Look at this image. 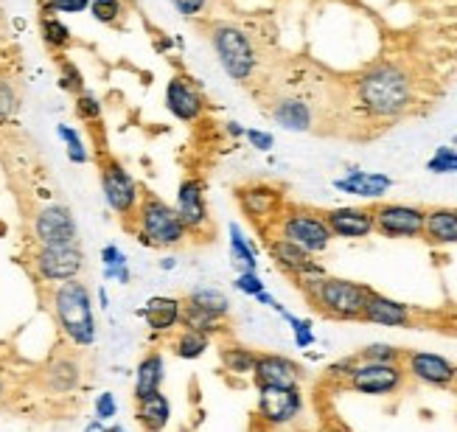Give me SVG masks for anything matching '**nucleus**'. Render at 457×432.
Masks as SVG:
<instances>
[{
  "label": "nucleus",
  "instance_id": "obj_18",
  "mask_svg": "<svg viewBox=\"0 0 457 432\" xmlns=\"http://www.w3.org/2000/svg\"><path fill=\"white\" fill-rule=\"evenodd\" d=\"M205 96L196 87L191 79L186 76H171L166 85V110L183 124H194L200 121L205 112Z\"/></svg>",
  "mask_w": 457,
  "mask_h": 432
},
{
  "label": "nucleus",
  "instance_id": "obj_48",
  "mask_svg": "<svg viewBox=\"0 0 457 432\" xmlns=\"http://www.w3.org/2000/svg\"><path fill=\"white\" fill-rule=\"evenodd\" d=\"M171 6L183 17H196V14H203V9L208 6V0H171Z\"/></svg>",
  "mask_w": 457,
  "mask_h": 432
},
{
  "label": "nucleus",
  "instance_id": "obj_21",
  "mask_svg": "<svg viewBox=\"0 0 457 432\" xmlns=\"http://www.w3.org/2000/svg\"><path fill=\"white\" fill-rule=\"evenodd\" d=\"M180 309H183V298H169V295H154L149 298L137 314L144 318L146 328L154 334V337H171V334L180 328Z\"/></svg>",
  "mask_w": 457,
  "mask_h": 432
},
{
  "label": "nucleus",
  "instance_id": "obj_31",
  "mask_svg": "<svg viewBox=\"0 0 457 432\" xmlns=\"http://www.w3.org/2000/svg\"><path fill=\"white\" fill-rule=\"evenodd\" d=\"M228 245H230V259L238 267V272H242V270L258 272V253H255V247L250 245V239L242 233V228H238L236 222L228 225Z\"/></svg>",
  "mask_w": 457,
  "mask_h": 432
},
{
  "label": "nucleus",
  "instance_id": "obj_14",
  "mask_svg": "<svg viewBox=\"0 0 457 432\" xmlns=\"http://www.w3.org/2000/svg\"><path fill=\"white\" fill-rule=\"evenodd\" d=\"M34 236L39 247H65V245H79V228L71 208L65 205H46L34 216Z\"/></svg>",
  "mask_w": 457,
  "mask_h": 432
},
{
  "label": "nucleus",
  "instance_id": "obj_17",
  "mask_svg": "<svg viewBox=\"0 0 457 432\" xmlns=\"http://www.w3.org/2000/svg\"><path fill=\"white\" fill-rule=\"evenodd\" d=\"M250 379L255 387H301L303 368L284 353H258Z\"/></svg>",
  "mask_w": 457,
  "mask_h": 432
},
{
  "label": "nucleus",
  "instance_id": "obj_10",
  "mask_svg": "<svg viewBox=\"0 0 457 432\" xmlns=\"http://www.w3.org/2000/svg\"><path fill=\"white\" fill-rule=\"evenodd\" d=\"M404 382L407 370L402 362H356L345 385L353 393H362V396H393L404 387Z\"/></svg>",
  "mask_w": 457,
  "mask_h": 432
},
{
  "label": "nucleus",
  "instance_id": "obj_43",
  "mask_svg": "<svg viewBox=\"0 0 457 432\" xmlns=\"http://www.w3.org/2000/svg\"><path fill=\"white\" fill-rule=\"evenodd\" d=\"M233 287L242 292V295H247V298H255V295H262L267 289V284L262 281V275L253 272V270H242V272H238Z\"/></svg>",
  "mask_w": 457,
  "mask_h": 432
},
{
  "label": "nucleus",
  "instance_id": "obj_2",
  "mask_svg": "<svg viewBox=\"0 0 457 432\" xmlns=\"http://www.w3.org/2000/svg\"><path fill=\"white\" fill-rule=\"evenodd\" d=\"M356 93H360V104L373 118H399L412 102V82L404 68L382 62L360 79Z\"/></svg>",
  "mask_w": 457,
  "mask_h": 432
},
{
  "label": "nucleus",
  "instance_id": "obj_59",
  "mask_svg": "<svg viewBox=\"0 0 457 432\" xmlns=\"http://www.w3.org/2000/svg\"><path fill=\"white\" fill-rule=\"evenodd\" d=\"M454 149H457V135H454Z\"/></svg>",
  "mask_w": 457,
  "mask_h": 432
},
{
  "label": "nucleus",
  "instance_id": "obj_42",
  "mask_svg": "<svg viewBox=\"0 0 457 432\" xmlns=\"http://www.w3.org/2000/svg\"><path fill=\"white\" fill-rule=\"evenodd\" d=\"M102 112H104V107H102V102L93 96V93H79L76 96V115L82 118V121H87V124H96L98 118H102Z\"/></svg>",
  "mask_w": 457,
  "mask_h": 432
},
{
  "label": "nucleus",
  "instance_id": "obj_44",
  "mask_svg": "<svg viewBox=\"0 0 457 432\" xmlns=\"http://www.w3.org/2000/svg\"><path fill=\"white\" fill-rule=\"evenodd\" d=\"M14 115H17V93L6 79H0V127L9 124Z\"/></svg>",
  "mask_w": 457,
  "mask_h": 432
},
{
  "label": "nucleus",
  "instance_id": "obj_57",
  "mask_svg": "<svg viewBox=\"0 0 457 432\" xmlns=\"http://www.w3.org/2000/svg\"><path fill=\"white\" fill-rule=\"evenodd\" d=\"M0 399H4V377H0Z\"/></svg>",
  "mask_w": 457,
  "mask_h": 432
},
{
  "label": "nucleus",
  "instance_id": "obj_53",
  "mask_svg": "<svg viewBox=\"0 0 457 432\" xmlns=\"http://www.w3.org/2000/svg\"><path fill=\"white\" fill-rule=\"evenodd\" d=\"M323 432H351V429H348L345 424H328V427H326Z\"/></svg>",
  "mask_w": 457,
  "mask_h": 432
},
{
  "label": "nucleus",
  "instance_id": "obj_19",
  "mask_svg": "<svg viewBox=\"0 0 457 432\" xmlns=\"http://www.w3.org/2000/svg\"><path fill=\"white\" fill-rule=\"evenodd\" d=\"M415 320H419V314L412 312V306L370 289L365 312H362V323L385 326V328H412Z\"/></svg>",
  "mask_w": 457,
  "mask_h": 432
},
{
  "label": "nucleus",
  "instance_id": "obj_4",
  "mask_svg": "<svg viewBox=\"0 0 457 432\" xmlns=\"http://www.w3.org/2000/svg\"><path fill=\"white\" fill-rule=\"evenodd\" d=\"M54 318L62 328V334L76 348H90L98 337L96 318H93V298L90 289L73 278L54 287Z\"/></svg>",
  "mask_w": 457,
  "mask_h": 432
},
{
  "label": "nucleus",
  "instance_id": "obj_60",
  "mask_svg": "<svg viewBox=\"0 0 457 432\" xmlns=\"http://www.w3.org/2000/svg\"><path fill=\"white\" fill-rule=\"evenodd\" d=\"M163 432H166V429H163Z\"/></svg>",
  "mask_w": 457,
  "mask_h": 432
},
{
  "label": "nucleus",
  "instance_id": "obj_24",
  "mask_svg": "<svg viewBox=\"0 0 457 432\" xmlns=\"http://www.w3.org/2000/svg\"><path fill=\"white\" fill-rule=\"evenodd\" d=\"M166 382V357L161 351H149L146 357L137 362L135 368V387H132V399L141 402L152 393L163 390Z\"/></svg>",
  "mask_w": 457,
  "mask_h": 432
},
{
  "label": "nucleus",
  "instance_id": "obj_22",
  "mask_svg": "<svg viewBox=\"0 0 457 432\" xmlns=\"http://www.w3.org/2000/svg\"><path fill=\"white\" fill-rule=\"evenodd\" d=\"M334 188L351 194V196H360V200H382V196L393 188V177L385 171H362V169H351L348 174L337 177Z\"/></svg>",
  "mask_w": 457,
  "mask_h": 432
},
{
  "label": "nucleus",
  "instance_id": "obj_6",
  "mask_svg": "<svg viewBox=\"0 0 457 432\" xmlns=\"http://www.w3.org/2000/svg\"><path fill=\"white\" fill-rule=\"evenodd\" d=\"M211 48H213L216 59H220L222 71L233 79V82H247V79L255 73L258 56L253 48V39L236 23H216L211 29Z\"/></svg>",
  "mask_w": 457,
  "mask_h": 432
},
{
  "label": "nucleus",
  "instance_id": "obj_8",
  "mask_svg": "<svg viewBox=\"0 0 457 432\" xmlns=\"http://www.w3.org/2000/svg\"><path fill=\"white\" fill-rule=\"evenodd\" d=\"M236 203L258 230L270 236L272 225L278 222V216H281L287 208V196L281 188L270 186V183H245L236 188Z\"/></svg>",
  "mask_w": 457,
  "mask_h": 432
},
{
  "label": "nucleus",
  "instance_id": "obj_35",
  "mask_svg": "<svg viewBox=\"0 0 457 432\" xmlns=\"http://www.w3.org/2000/svg\"><path fill=\"white\" fill-rule=\"evenodd\" d=\"M272 312H278L281 318L289 323V328H292V337H295V345L297 348H312L314 345V328H312V323L309 320H303V318H297V314H292V312H287L281 303H278Z\"/></svg>",
  "mask_w": 457,
  "mask_h": 432
},
{
  "label": "nucleus",
  "instance_id": "obj_7",
  "mask_svg": "<svg viewBox=\"0 0 457 432\" xmlns=\"http://www.w3.org/2000/svg\"><path fill=\"white\" fill-rule=\"evenodd\" d=\"M98 180H102V191L110 211L121 216L124 222H132L144 191L135 177L127 171V166L121 161H115L112 154L102 152V157H98Z\"/></svg>",
  "mask_w": 457,
  "mask_h": 432
},
{
  "label": "nucleus",
  "instance_id": "obj_12",
  "mask_svg": "<svg viewBox=\"0 0 457 432\" xmlns=\"http://www.w3.org/2000/svg\"><path fill=\"white\" fill-rule=\"evenodd\" d=\"M85 270V250L79 245L65 247H37L34 253V272L39 281L46 284H65L79 278V272Z\"/></svg>",
  "mask_w": 457,
  "mask_h": 432
},
{
  "label": "nucleus",
  "instance_id": "obj_5",
  "mask_svg": "<svg viewBox=\"0 0 457 432\" xmlns=\"http://www.w3.org/2000/svg\"><path fill=\"white\" fill-rule=\"evenodd\" d=\"M270 236H281V239L303 247L312 255L326 253L334 239L323 211L303 208V205H287L284 213L278 216V222L272 225Z\"/></svg>",
  "mask_w": 457,
  "mask_h": 432
},
{
  "label": "nucleus",
  "instance_id": "obj_52",
  "mask_svg": "<svg viewBox=\"0 0 457 432\" xmlns=\"http://www.w3.org/2000/svg\"><path fill=\"white\" fill-rule=\"evenodd\" d=\"M177 267V259H174V255H166V259L161 262V270H174Z\"/></svg>",
  "mask_w": 457,
  "mask_h": 432
},
{
  "label": "nucleus",
  "instance_id": "obj_27",
  "mask_svg": "<svg viewBox=\"0 0 457 432\" xmlns=\"http://www.w3.org/2000/svg\"><path fill=\"white\" fill-rule=\"evenodd\" d=\"M135 421L146 432H163L171 421V402L163 390L152 393V396L135 402Z\"/></svg>",
  "mask_w": 457,
  "mask_h": 432
},
{
  "label": "nucleus",
  "instance_id": "obj_45",
  "mask_svg": "<svg viewBox=\"0 0 457 432\" xmlns=\"http://www.w3.org/2000/svg\"><path fill=\"white\" fill-rule=\"evenodd\" d=\"M93 412H96V419L98 421H112L115 416H118V402H115V396L110 390H104V393H98L96 396V402H93Z\"/></svg>",
  "mask_w": 457,
  "mask_h": 432
},
{
  "label": "nucleus",
  "instance_id": "obj_34",
  "mask_svg": "<svg viewBox=\"0 0 457 432\" xmlns=\"http://www.w3.org/2000/svg\"><path fill=\"white\" fill-rule=\"evenodd\" d=\"M102 264H104V278L107 281H118V284H129L132 272L127 264V253L118 245H107L102 250Z\"/></svg>",
  "mask_w": 457,
  "mask_h": 432
},
{
  "label": "nucleus",
  "instance_id": "obj_25",
  "mask_svg": "<svg viewBox=\"0 0 457 432\" xmlns=\"http://www.w3.org/2000/svg\"><path fill=\"white\" fill-rule=\"evenodd\" d=\"M43 382L51 393H71L82 385V368H79L76 357L62 353L43 368Z\"/></svg>",
  "mask_w": 457,
  "mask_h": 432
},
{
  "label": "nucleus",
  "instance_id": "obj_32",
  "mask_svg": "<svg viewBox=\"0 0 457 432\" xmlns=\"http://www.w3.org/2000/svg\"><path fill=\"white\" fill-rule=\"evenodd\" d=\"M186 301L203 306L213 314H220V318H230V298L216 287H196L186 295Z\"/></svg>",
  "mask_w": 457,
  "mask_h": 432
},
{
  "label": "nucleus",
  "instance_id": "obj_36",
  "mask_svg": "<svg viewBox=\"0 0 457 432\" xmlns=\"http://www.w3.org/2000/svg\"><path fill=\"white\" fill-rule=\"evenodd\" d=\"M56 135L65 141L68 161H71V163L82 166V163L90 161V152H87V146H85V141H82V135H79V129H73V127H68V124H59V127H56Z\"/></svg>",
  "mask_w": 457,
  "mask_h": 432
},
{
  "label": "nucleus",
  "instance_id": "obj_26",
  "mask_svg": "<svg viewBox=\"0 0 457 432\" xmlns=\"http://www.w3.org/2000/svg\"><path fill=\"white\" fill-rule=\"evenodd\" d=\"M180 326L183 328H194V331H203L208 337H225L230 334V318H220V314H213L203 306H196L191 301L183 298V309H180Z\"/></svg>",
  "mask_w": 457,
  "mask_h": 432
},
{
  "label": "nucleus",
  "instance_id": "obj_15",
  "mask_svg": "<svg viewBox=\"0 0 457 432\" xmlns=\"http://www.w3.org/2000/svg\"><path fill=\"white\" fill-rule=\"evenodd\" d=\"M402 365L407 377L429 387H454L457 385V365L441 353L432 351H404Z\"/></svg>",
  "mask_w": 457,
  "mask_h": 432
},
{
  "label": "nucleus",
  "instance_id": "obj_51",
  "mask_svg": "<svg viewBox=\"0 0 457 432\" xmlns=\"http://www.w3.org/2000/svg\"><path fill=\"white\" fill-rule=\"evenodd\" d=\"M225 127H228V135H233V137H245V132H247L242 124H236V121H230V124H225Z\"/></svg>",
  "mask_w": 457,
  "mask_h": 432
},
{
  "label": "nucleus",
  "instance_id": "obj_38",
  "mask_svg": "<svg viewBox=\"0 0 457 432\" xmlns=\"http://www.w3.org/2000/svg\"><path fill=\"white\" fill-rule=\"evenodd\" d=\"M59 87H62L65 93H73V96L85 93V76L73 59H68V56H59Z\"/></svg>",
  "mask_w": 457,
  "mask_h": 432
},
{
  "label": "nucleus",
  "instance_id": "obj_46",
  "mask_svg": "<svg viewBox=\"0 0 457 432\" xmlns=\"http://www.w3.org/2000/svg\"><path fill=\"white\" fill-rule=\"evenodd\" d=\"M356 362H360V360H356V353H353V357H343V360H337V362H331L328 365V379L331 382H348L351 379V373H353V368H356Z\"/></svg>",
  "mask_w": 457,
  "mask_h": 432
},
{
  "label": "nucleus",
  "instance_id": "obj_54",
  "mask_svg": "<svg viewBox=\"0 0 457 432\" xmlns=\"http://www.w3.org/2000/svg\"><path fill=\"white\" fill-rule=\"evenodd\" d=\"M98 301H102V309H107V306H110V298H107V289H104V287L98 289Z\"/></svg>",
  "mask_w": 457,
  "mask_h": 432
},
{
  "label": "nucleus",
  "instance_id": "obj_58",
  "mask_svg": "<svg viewBox=\"0 0 457 432\" xmlns=\"http://www.w3.org/2000/svg\"><path fill=\"white\" fill-rule=\"evenodd\" d=\"M180 432H194V429H191V427H183V429H180Z\"/></svg>",
  "mask_w": 457,
  "mask_h": 432
},
{
  "label": "nucleus",
  "instance_id": "obj_33",
  "mask_svg": "<svg viewBox=\"0 0 457 432\" xmlns=\"http://www.w3.org/2000/svg\"><path fill=\"white\" fill-rule=\"evenodd\" d=\"M39 34L51 51H68L73 46V34L59 17H39Z\"/></svg>",
  "mask_w": 457,
  "mask_h": 432
},
{
  "label": "nucleus",
  "instance_id": "obj_29",
  "mask_svg": "<svg viewBox=\"0 0 457 432\" xmlns=\"http://www.w3.org/2000/svg\"><path fill=\"white\" fill-rule=\"evenodd\" d=\"M211 345H213V337H208L203 331H194V328H183V326L169 337V351L177 360H188V362L205 357V351Z\"/></svg>",
  "mask_w": 457,
  "mask_h": 432
},
{
  "label": "nucleus",
  "instance_id": "obj_47",
  "mask_svg": "<svg viewBox=\"0 0 457 432\" xmlns=\"http://www.w3.org/2000/svg\"><path fill=\"white\" fill-rule=\"evenodd\" d=\"M245 137H247V144H250L253 149H258V152H270V149L275 146L272 132H264V129H247Z\"/></svg>",
  "mask_w": 457,
  "mask_h": 432
},
{
  "label": "nucleus",
  "instance_id": "obj_9",
  "mask_svg": "<svg viewBox=\"0 0 457 432\" xmlns=\"http://www.w3.org/2000/svg\"><path fill=\"white\" fill-rule=\"evenodd\" d=\"M373 230L385 239H421L427 208L407 203H379L373 205Z\"/></svg>",
  "mask_w": 457,
  "mask_h": 432
},
{
  "label": "nucleus",
  "instance_id": "obj_55",
  "mask_svg": "<svg viewBox=\"0 0 457 432\" xmlns=\"http://www.w3.org/2000/svg\"><path fill=\"white\" fill-rule=\"evenodd\" d=\"M110 432H127V429H124L121 424H112V427H110Z\"/></svg>",
  "mask_w": 457,
  "mask_h": 432
},
{
  "label": "nucleus",
  "instance_id": "obj_1",
  "mask_svg": "<svg viewBox=\"0 0 457 432\" xmlns=\"http://www.w3.org/2000/svg\"><path fill=\"white\" fill-rule=\"evenodd\" d=\"M297 289L303 292V298L323 314L328 320H362V312L368 303L370 287L360 281H348V278H337V275H312V278L295 281Z\"/></svg>",
  "mask_w": 457,
  "mask_h": 432
},
{
  "label": "nucleus",
  "instance_id": "obj_50",
  "mask_svg": "<svg viewBox=\"0 0 457 432\" xmlns=\"http://www.w3.org/2000/svg\"><path fill=\"white\" fill-rule=\"evenodd\" d=\"M85 432H110V427L104 424V421H98V419H93L87 427H85Z\"/></svg>",
  "mask_w": 457,
  "mask_h": 432
},
{
  "label": "nucleus",
  "instance_id": "obj_30",
  "mask_svg": "<svg viewBox=\"0 0 457 432\" xmlns=\"http://www.w3.org/2000/svg\"><path fill=\"white\" fill-rule=\"evenodd\" d=\"M255 360H258V351H253L250 345H242L236 340H225L220 345V362H222V370L230 373V377H253V368H255Z\"/></svg>",
  "mask_w": 457,
  "mask_h": 432
},
{
  "label": "nucleus",
  "instance_id": "obj_40",
  "mask_svg": "<svg viewBox=\"0 0 457 432\" xmlns=\"http://www.w3.org/2000/svg\"><path fill=\"white\" fill-rule=\"evenodd\" d=\"M427 171L432 174H457V149L454 146H438L427 161Z\"/></svg>",
  "mask_w": 457,
  "mask_h": 432
},
{
  "label": "nucleus",
  "instance_id": "obj_20",
  "mask_svg": "<svg viewBox=\"0 0 457 432\" xmlns=\"http://www.w3.org/2000/svg\"><path fill=\"white\" fill-rule=\"evenodd\" d=\"M334 239H368L373 230V211L362 205H343L323 211Z\"/></svg>",
  "mask_w": 457,
  "mask_h": 432
},
{
  "label": "nucleus",
  "instance_id": "obj_39",
  "mask_svg": "<svg viewBox=\"0 0 457 432\" xmlns=\"http://www.w3.org/2000/svg\"><path fill=\"white\" fill-rule=\"evenodd\" d=\"M356 357H360V362H402L404 351L390 343H370L362 351H356Z\"/></svg>",
  "mask_w": 457,
  "mask_h": 432
},
{
  "label": "nucleus",
  "instance_id": "obj_28",
  "mask_svg": "<svg viewBox=\"0 0 457 432\" xmlns=\"http://www.w3.org/2000/svg\"><path fill=\"white\" fill-rule=\"evenodd\" d=\"M272 121L289 132H309L312 129V107L303 98H281L272 107Z\"/></svg>",
  "mask_w": 457,
  "mask_h": 432
},
{
  "label": "nucleus",
  "instance_id": "obj_11",
  "mask_svg": "<svg viewBox=\"0 0 457 432\" xmlns=\"http://www.w3.org/2000/svg\"><path fill=\"white\" fill-rule=\"evenodd\" d=\"M174 211L183 220L186 230L191 233V239L208 242L213 233V220L208 211V200H205V186L196 180V177H186V180L177 186V196H174Z\"/></svg>",
  "mask_w": 457,
  "mask_h": 432
},
{
  "label": "nucleus",
  "instance_id": "obj_41",
  "mask_svg": "<svg viewBox=\"0 0 457 432\" xmlns=\"http://www.w3.org/2000/svg\"><path fill=\"white\" fill-rule=\"evenodd\" d=\"M90 9V0H43L39 12L43 17H56V14H82Z\"/></svg>",
  "mask_w": 457,
  "mask_h": 432
},
{
  "label": "nucleus",
  "instance_id": "obj_13",
  "mask_svg": "<svg viewBox=\"0 0 457 432\" xmlns=\"http://www.w3.org/2000/svg\"><path fill=\"white\" fill-rule=\"evenodd\" d=\"M258 390V419L267 427H287L303 412L301 387H255Z\"/></svg>",
  "mask_w": 457,
  "mask_h": 432
},
{
  "label": "nucleus",
  "instance_id": "obj_37",
  "mask_svg": "<svg viewBox=\"0 0 457 432\" xmlns=\"http://www.w3.org/2000/svg\"><path fill=\"white\" fill-rule=\"evenodd\" d=\"M90 14L102 26H118L124 17V0H90Z\"/></svg>",
  "mask_w": 457,
  "mask_h": 432
},
{
  "label": "nucleus",
  "instance_id": "obj_23",
  "mask_svg": "<svg viewBox=\"0 0 457 432\" xmlns=\"http://www.w3.org/2000/svg\"><path fill=\"white\" fill-rule=\"evenodd\" d=\"M432 247H452L457 245V208H427L424 216V236Z\"/></svg>",
  "mask_w": 457,
  "mask_h": 432
},
{
  "label": "nucleus",
  "instance_id": "obj_16",
  "mask_svg": "<svg viewBox=\"0 0 457 432\" xmlns=\"http://www.w3.org/2000/svg\"><path fill=\"white\" fill-rule=\"evenodd\" d=\"M264 245H267V253H270V259L275 262V267L281 272H287L292 281L312 278V275H323L326 272L323 264L317 262L312 253H306L303 247L281 239V236H267Z\"/></svg>",
  "mask_w": 457,
  "mask_h": 432
},
{
  "label": "nucleus",
  "instance_id": "obj_3",
  "mask_svg": "<svg viewBox=\"0 0 457 432\" xmlns=\"http://www.w3.org/2000/svg\"><path fill=\"white\" fill-rule=\"evenodd\" d=\"M129 230L149 250H177L191 239V233L186 230L180 216H177L174 205H169L163 196L152 191L141 196V205H137L132 216Z\"/></svg>",
  "mask_w": 457,
  "mask_h": 432
},
{
  "label": "nucleus",
  "instance_id": "obj_56",
  "mask_svg": "<svg viewBox=\"0 0 457 432\" xmlns=\"http://www.w3.org/2000/svg\"><path fill=\"white\" fill-rule=\"evenodd\" d=\"M452 331L457 334V314H454V320H452Z\"/></svg>",
  "mask_w": 457,
  "mask_h": 432
},
{
  "label": "nucleus",
  "instance_id": "obj_49",
  "mask_svg": "<svg viewBox=\"0 0 457 432\" xmlns=\"http://www.w3.org/2000/svg\"><path fill=\"white\" fill-rule=\"evenodd\" d=\"M255 301H258V303H262V306H270V309H275V306H278V301L272 298V295H270L267 289H264L262 295H255Z\"/></svg>",
  "mask_w": 457,
  "mask_h": 432
}]
</instances>
